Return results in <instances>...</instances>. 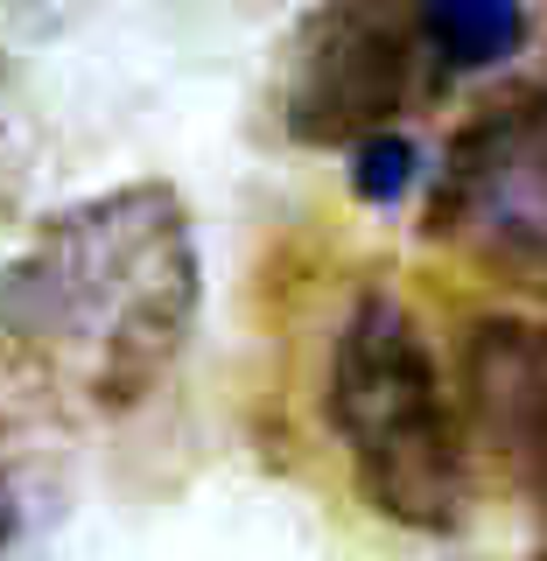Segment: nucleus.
Masks as SVG:
<instances>
[{
	"label": "nucleus",
	"mask_w": 547,
	"mask_h": 561,
	"mask_svg": "<svg viewBox=\"0 0 547 561\" xmlns=\"http://www.w3.org/2000/svg\"><path fill=\"white\" fill-rule=\"evenodd\" d=\"M190 316L197 239L155 183L78 204L0 274V323L99 414L134 408L169 373Z\"/></svg>",
	"instance_id": "obj_1"
},
{
	"label": "nucleus",
	"mask_w": 547,
	"mask_h": 561,
	"mask_svg": "<svg viewBox=\"0 0 547 561\" xmlns=\"http://www.w3.org/2000/svg\"><path fill=\"white\" fill-rule=\"evenodd\" d=\"M330 428L373 513L443 534L470 505V443L400 295H365L330 351Z\"/></svg>",
	"instance_id": "obj_2"
},
{
	"label": "nucleus",
	"mask_w": 547,
	"mask_h": 561,
	"mask_svg": "<svg viewBox=\"0 0 547 561\" xmlns=\"http://www.w3.org/2000/svg\"><path fill=\"white\" fill-rule=\"evenodd\" d=\"M429 225L485 274L547 295V92L485 105L449 140Z\"/></svg>",
	"instance_id": "obj_3"
},
{
	"label": "nucleus",
	"mask_w": 547,
	"mask_h": 561,
	"mask_svg": "<svg viewBox=\"0 0 547 561\" xmlns=\"http://www.w3.org/2000/svg\"><path fill=\"white\" fill-rule=\"evenodd\" d=\"M421 43V0H330L316 14L303 64H295L288 119L309 140H351L373 134L400 113Z\"/></svg>",
	"instance_id": "obj_4"
},
{
	"label": "nucleus",
	"mask_w": 547,
	"mask_h": 561,
	"mask_svg": "<svg viewBox=\"0 0 547 561\" xmlns=\"http://www.w3.org/2000/svg\"><path fill=\"white\" fill-rule=\"evenodd\" d=\"M464 400L485 449L520 484L526 513L547 534V323L478 316L464 337Z\"/></svg>",
	"instance_id": "obj_5"
},
{
	"label": "nucleus",
	"mask_w": 547,
	"mask_h": 561,
	"mask_svg": "<svg viewBox=\"0 0 547 561\" xmlns=\"http://www.w3.org/2000/svg\"><path fill=\"white\" fill-rule=\"evenodd\" d=\"M520 0H421V43L435 70H485L520 49Z\"/></svg>",
	"instance_id": "obj_6"
},
{
	"label": "nucleus",
	"mask_w": 547,
	"mask_h": 561,
	"mask_svg": "<svg viewBox=\"0 0 547 561\" xmlns=\"http://www.w3.org/2000/svg\"><path fill=\"white\" fill-rule=\"evenodd\" d=\"M408 175H414V148L400 134H365L358 140V169H351V183H358V197H373V204H386V197H400L408 190Z\"/></svg>",
	"instance_id": "obj_7"
},
{
	"label": "nucleus",
	"mask_w": 547,
	"mask_h": 561,
	"mask_svg": "<svg viewBox=\"0 0 547 561\" xmlns=\"http://www.w3.org/2000/svg\"><path fill=\"white\" fill-rule=\"evenodd\" d=\"M0 534H8V513H0Z\"/></svg>",
	"instance_id": "obj_8"
}]
</instances>
